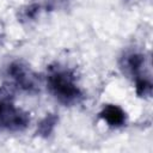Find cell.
I'll return each mask as SVG.
<instances>
[{"label": "cell", "mask_w": 153, "mask_h": 153, "mask_svg": "<svg viewBox=\"0 0 153 153\" xmlns=\"http://www.w3.org/2000/svg\"><path fill=\"white\" fill-rule=\"evenodd\" d=\"M8 75L13 79L16 85L23 90L33 91L37 88V81L35 75L23 62L17 61L11 63L8 66Z\"/></svg>", "instance_id": "obj_3"}, {"label": "cell", "mask_w": 153, "mask_h": 153, "mask_svg": "<svg viewBox=\"0 0 153 153\" xmlns=\"http://www.w3.org/2000/svg\"><path fill=\"white\" fill-rule=\"evenodd\" d=\"M100 117L111 127H121L126 122L124 111L117 105H106L100 111Z\"/></svg>", "instance_id": "obj_5"}, {"label": "cell", "mask_w": 153, "mask_h": 153, "mask_svg": "<svg viewBox=\"0 0 153 153\" xmlns=\"http://www.w3.org/2000/svg\"><path fill=\"white\" fill-rule=\"evenodd\" d=\"M122 66L128 74H130L131 76H135V80L145 78V76H142V71H143V66H145L143 55H141L139 53L127 54L123 57Z\"/></svg>", "instance_id": "obj_4"}, {"label": "cell", "mask_w": 153, "mask_h": 153, "mask_svg": "<svg viewBox=\"0 0 153 153\" xmlns=\"http://www.w3.org/2000/svg\"><path fill=\"white\" fill-rule=\"evenodd\" d=\"M27 114L13 105L8 91L0 88V129L22 130L29 124Z\"/></svg>", "instance_id": "obj_2"}, {"label": "cell", "mask_w": 153, "mask_h": 153, "mask_svg": "<svg viewBox=\"0 0 153 153\" xmlns=\"http://www.w3.org/2000/svg\"><path fill=\"white\" fill-rule=\"evenodd\" d=\"M56 122H57V117H56L54 114L47 115V116L39 122L38 128H37V133H38L41 136H44V137L49 136V135L51 134V131H53V129H54Z\"/></svg>", "instance_id": "obj_6"}, {"label": "cell", "mask_w": 153, "mask_h": 153, "mask_svg": "<svg viewBox=\"0 0 153 153\" xmlns=\"http://www.w3.org/2000/svg\"><path fill=\"white\" fill-rule=\"evenodd\" d=\"M47 84L54 97L63 104H73L81 98V91L75 84V76L67 68H51Z\"/></svg>", "instance_id": "obj_1"}]
</instances>
